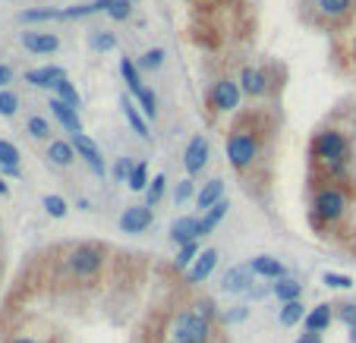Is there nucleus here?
Wrapping results in <instances>:
<instances>
[{
    "label": "nucleus",
    "mask_w": 356,
    "mask_h": 343,
    "mask_svg": "<svg viewBox=\"0 0 356 343\" xmlns=\"http://www.w3.org/2000/svg\"><path fill=\"white\" fill-rule=\"evenodd\" d=\"M151 227V208L149 205H130L120 214V230L124 234H145Z\"/></svg>",
    "instance_id": "9"
},
{
    "label": "nucleus",
    "mask_w": 356,
    "mask_h": 343,
    "mask_svg": "<svg viewBox=\"0 0 356 343\" xmlns=\"http://www.w3.org/2000/svg\"><path fill=\"white\" fill-rule=\"evenodd\" d=\"M67 268H69V274H76V277H95L98 271L104 268V249L92 246V243L76 246L73 252L67 255Z\"/></svg>",
    "instance_id": "4"
},
{
    "label": "nucleus",
    "mask_w": 356,
    "mask_h": 343,
    "mask_svg": "<svg viewBox=\"0 0 356 343\" xmlns=\"http://www.w3.org/2000/svg\"><path fill=\"white\" fill-rule=\"evenodd\" d=\"M89 44H92L95 51H114V48H117V38H114L110 32H104V28H101V32H92Z\"/></svg>",
    "instance_id": "33"
},
{
    "label": "nucleus",
    "mask_w": 356,
    "mask_h": 343,
    "mask_svg": "<svg viewBox=\"0 0 356 343\" xmlns=\"http://www.w3.org/2000/svg\"><path fill=\"white\" fill-rule=\"evenodd\" d=\"M139 104H142V110H145V117L149 120H155L158 117V98H155V91H149V89H142L139 91Z\"/></svg>",
    "instance_id": "35"
},
{
    "label": "nucleus",
    "mask_w": 356,
    "mask_h": 343,
    "mask_svg": "<svg viewBox=\"0 0 356 343\" xmlns=\"http://www.w3.org/2000/svg\"><path fill=\"white\" fill-rule=\"evenodd\" d=\"M249 271H253L255 277H265V281H281V277H287L284 261L274 258V255H255V258L249 261Z\"/></svg>",
    "instance_id": "12"
},
{
    "label": "nucleus",
    "mask_w": 356,
    "mask_h": 343,
    "mask_svg": "<svg viewBox=\"0 0 356 343\" xmlns=\"http://www.w3.org/2000/svg\"><path fill=\"white\" fill-rule=\"evenodd\" d=\"M350 343H356V324L350 328Z\"/></svg>",
    "instance_id": "50"
},
{
    "label": "nucleus",
    "mask_w": 356,
    "mask_h": 343,
    "mask_svg": "<svg viewBox=\"0 0 356 343\" xmlns=\"http://www.w3.org/2000/svg\"><path fill=\"white\" fill-rule=\"evenodd\" d=\"M167 337H171V343H208L212 340V322L202 318L199 312H180L171 322Z\"/></svg>",
    "instance_id": "2"
},
{
    "label": "nucleus",
    "mask_w": 356,
    "mask_h": 343,
    "mask_svg": "<svg viewBox=\"0 0 356 343\" xmlns=\"http://www.w3.org/2000/svg\"><path fill=\"white\" fill-rule=\"evenodd\" d=\"M0 167H19V151L7 139H0Z\"/></svg>",
    "instance_id": "30"
},
{
    "label": "nucleus",
    "mask_w": 356,
    "mask_h": 343,
    "mask_svg": "<svg viewBox=\"0 0 356 343\" xmlns=\"http://www.w3.org/2000/svg\"><path fill=\"white\" fill-rule=\"evenodd\" d=\"M51 110H54V117L60 120V123L67 126L73 136H79V132H83V123H79V114H76V107H69V104L60 101V98H51Z\"/></svg>",
    "instance_id": "18"
},
{
    "label": "nucleus",
    "mask_w": 356,
    "mask_h": 343,
    "mask_svg": "<svg viewBox=\"0 0 356 343\" xmlns=\"http://www.w3.org/2000/svg\"><path fill=\"white\" fill-rule=\"evenodd\" d=\"M253 271H249V265H233V268H227V274L221 277V290L230 296H249L253 293Z\"/></svg>",
    "instance_id": "7"
},
{
    "label": "nucleus",
    "mask_w": 356,
    "mask_h": 343,
    "mask_svg": "<svg viewBox=\"0 0 356 343\" xmlns=\"http://www.w3.org/2000/svg\"><path fill=\"white\" fill-rule=\"evenodd\" d=\"M130 0H110V7H108V16L110 19H117V22H124L126 16H130Z\"/></svg>",
    "instance_id": "40"
},
{
    "label": "nucleus",
    "mask_w": 356,
    "mask_h": 343,
    "mask_svg": "<svg viewBox=\"0 0 356 343\" xmlns=\"http://www.w3.org/2000/svg\"><path fill=\"white\" fill-rule=\"evenodd\" d=\"M196 258H199V246H196V243H189V246H180L177 258H173V268H177V271H183V268L189 271Z\"/></svg>",
    "instance_id": "27"
},
{
    "label": "nucleus",
    "mask_w": 356,
    "mask_h": 343,
    "mask_svg": "<svg viewBox=\"0 0 356 343\" xmlns=\"http://www.w3.org/2000/svg\"><path fill=\"white\" fill-rule=\"evenodd\" d=\"M315 7L328 19H344L350 13V7H353V0H315Z\"/></svg>",
    "instance_id": "24"
},
{
    "label": "nucleus",
    "mask_w": 356,
    "mask_h": 343,
    "mask_svg": "<svg viewBox=\"0 0 356 343\" xmlns=\"http://www.w3.org/2000/svg\"><path fill=\"white\" fill-rule=\"evenodd\" d=\"M312 211H315V220L334 224V220H341L344 211H347V193H344L341 186H322V189L315 193Z\"/></svg>",
    "instance_id": "3"
},
{
    "label": "nucleus",
    "mask_w": 356,
    "mask_h": 343,
    "mask_svg": "<svg viewBox=\"0 0 356 343\" xmlns=\"http://www.w3.org/2000/svg\"><path fill=\"white\" fill-rule=\"evenodd\" d=\"M164 186H167V179L158 173L155 179H151V186L145 189V199H149V208H155L158 202H161V195H164Z\"/></svg>",
    "instance_id": "32"
},
{
    "label": "nucleus",
    "mask_w": 356,
    "mask_h": 343,
    "mask_svg": "<svg viewBox=\"0 0 356 343\" xmlns=\"http://www.w3.org/2000/svg\"><path fill=\"white\" fill-rule=\"evenodd\" d=\"M240 82H233V79H218L212 85V95H208V104H212L218 114H230V110L240 107Z\"/></svg>",
    "instance_id": "6"
},
{
    "label": "nucleus",
    "mask_w": 356,
    "mask_h": 343,
    "mask_svg": "<svg viewBox=\"0 0 356 343\" xmlns=\"http://www.w3.org/2000/svg\"><path fill=\"white\" fill-rule=\"evenodd\" d=\"M161 63H164V51L161 48H151V51H145V54L139 57V67L142 69H158Z\"/></svg>",
    "instance_id": "37"
},
{
    "label": "nucleus",
    "mask_w": 356,
    "mask_h": 343,
    "mask_svg": "<svg viewBox=\"0 0 356 343\" xmlns=\"http://www.w3.org/2000/svg\"><path fill=\"white\" fill-rule=\"evenodd\" d=\"M120 73H124V79H126V85H130L133 95H139V91L145 89L142 79H139V67L130 60V57H124V60H120Z\"/></svg>",
    "instance_id": "26"
},
{
    "label": "nucleus",
    "mask_w": 356,
    "mask_h": 343,
    "mask_svg": "<svg viewBox=\"0 0 356 343\" xmlns=\"http://www.w3.org/2000/svg\"><path fill=\"white\" fill-rule=\"evenodd\" d=\"M69 145H73V151H76V155H79V158L85 161V164L92 167V170H95V173H101V177H104V161H101V148H98V145L92 142L89 136H85V132H79V136H73V142H69Z\"/></svg>",
    "instance_id": "10"
},
{
    "label": "nucleus",
    "mask_w": 356,
    "mask_h": 343,
    "mask_svg": "<svg viewBox=\"0 0 356 343\" xmlns=\"http://www.w3.org/2000/svg\"><path fill=\"white\" fill-rule=\"evenodd\" d=\"M221 199H224V179H208V183L202 186L199 193H196V202H199V208H202V211H208V208H214Z\"/></svg>",
    "instance_id": "20"
},
{
    "label": "nucleus",
    "mask_w": 356,
    "mask_h": 343,
    "mask_svg": "<svg viewBox=\"0 0 356 343\" xmlns=\"http://www.w3.org/2000/svg\"><path fill=\"white\" fill-rule=\"evenodd\" d=\"M337 318H341L347 328H353L356 324V302H344V306H337Z\"/></svg>",
    "instance_id": "42"
},
{
    "label": "nucleus",
    "mask_w": 356,
    "mask_h": 343,
    "mask_svg": "<svg viewBox=\"0 0 356 343\" xmlns=\"http://www.w3.org/2000/svg\"><path fill=\"white\" fill-rule=\"evenodd\" d=\"M22 22H48V19H60V10L54 7H42V10H22L19 13Z\"/></svg>",
    "instance_id": "28"
},
{
    "label": "nucleus",
    "mask_w": 356,
    "mask_h": 343,
    "mask_svg": "<svg viewBox=\"0 0 356 343\" xmlns=\"http://www.w3.org/2000/svg\"><path fill=\"white\" fill-rule=\"evenodd\" d=\"M54 91H57V98H60V101H67L69 107L79 110V91H76V85L69 82V79H60V82L54 85Z\"/></svg>",
    "instance_id": "29"
},
{
    "label": "nucleus",
    "mask_w": 356,
    "mask_h": 343,
    "mask_svg": "<svg viewBox=\"0 0 356 343\" xmlns=\"http://www.w3.org/2000/svg\"><path fill=\"white\" fill-rule=\"evenodd\" d=\"M133 161L130 158H117V164H114V179L117 183H130V173H133Z\"/></svg>",
    "instance_id": "41"
},
{
    "label": "nucleus",
    "mask_w": 356,
    "mask_h": 343,
    "mask_svg": "<svg viewBox=\"0 0 356 343\" xmlns=\"http://www.w3.org/2000/svg\"><path fill=\"white\" fill-rule=\"evenodd\" d=\"M130 189L133 193H145L149 189V167L145 164H136L130 173Z\"/></svg>",
    "instance_id": "31"
},
{
    "label": "nucleus",
    "mask_w": 356,
    "mask_h": 343,
    "mask_svg": "<svg viewBox=\"0 0 356 343\" xmlns=\"http://www.w3.org/2000/svg\"><path fill=\"white\" fill-rule=\"evenodd\" d=\"M322 283H325V287H331V290H350V287H353V277L334 274V271H325V274H322Z\"/></svg>",
    "instance_id": "34"
},
{
    "label": "nucleus",
    "mask_w": 356,
    "mask_h": 343,
    "mask_svg": "<svg viewBox=\"0 0 356 343\" xmlns=\"http://www.w3.org/2000/svg\"><path fill=\"white\" fill-rule=\"evenodd\" d=\"M60 79H67L60 67H38V69H28L26 73V82L35 85V89H54Z\"/></svg>",
    "instance_id": "17"
},
{
    "label": "nucleus",
    "mask_w": 356,
    "mask_h": 343,
    "mask_svg": "<svg viewBox=\"0 0 356 343\" xmlns=\"http://www.w3.org/2000/svg\"><path fill=\"white\" fill-rule=\"evenodd\" d=\"M271 296L278 302H296L303 296V283L296 277H281V281L271 283Z\"/></svg>",
    "instance_id": "19"
},
{
    "label": "nucleus",
    "mask_w": 356,
    "mask_h": 343,
    "mask_svg": "<svg viewBox=\"0 0 356 343\" xmlns=\"http://www.w3.org/2000/svg\"><path fill=\"white\" fill-rule=\"evenodd\" d=\"M199 240V218H177L171 224V243L173 246H189Z\"/></svg>",
    "instance_id": "15"
},
{
    "label": "nucleus",
    "mask_w": 356,
    "mask_h": 343,
    "mask_svg": "<svg viewBox=\"0 0 356 343\" xmlns=\"http://www.w3.org/2000/svg\"><path fill=\"white\" fill-rule=\"evenodd\" d=\"M312 155L319 164H325L331 173H341L344 164H347V155H350V142L344 132L337 130H322L315 136L312 142Z\"/></svg>",
    "instance_id": "1"
},
{
    "label": "nucleus",
    "mask_w": 356,
    "mask_h": 343,
    "mask_svg": "<svg viewBox=\"0 0 356 343\" xmlns=\"http://www.w3.org/2000/svg\"><path fill=\"white\" fill-rule=\"evenodd\" d=\"M243 318H246V309H243V306H240V309H237V312H230V315H227L224 322H243Z\"/></svg>",
    "instance_id": "46"
},
{
    "label": "nucleus",
    "mask_w": 356,
    "mask_h": 343,
    "mask_svg": "<svg viewBox=\"0 0 356 343\" xmlns=\"http://www.w3.org/2000/svg\"><path fill=\"white\" fill-rule=\"evenodd\" d=\"M22 48L32 54H54L60 48V38L51 32H22Z\"/></svg>",
    "instance_id": "14"
},
{
    "label": "nucleus",
    "mask_w": 356,
    "mask_h": 343,
    "mask_svg": "<svg viewBox=\"0 0 356 343\" xmlns=\"http://www.w3.org/2000/svg\"><path fill=\"white\" fill-rule=\"evenodd\" d=\"M28 136L32 139H51V123L44 117H32L28 120Z\"/></svg>",
    "instance_id": "38"
},
{
    "label": "nucleus",
    "mask_w": 356,
    "mask_h": 343,
    "mask_svg": "<svg viewBox=\"0 0 356 343\" xmlns=\"http://www.w3.org/2000/svg\"><path fill=\"white\" fill-rule=\"evenodd\" d=\"M13 343H38V340H32V337H16Z\"/></svg>",
    "instance_id": "49"
},
{
    "label": "nucleus",
    "mask_w": 356,
    "mask_h": 343,
    "mask_svg": "<svg viewBox=\"0 0 356 343\" xmlns=\"http://www.w3.org/2000/svg\"><path fill=\"white\" fill-rule=\"evenodd\" d=\"M7 193H10V186L3 183V177H0V195H7Z\"/></svg>",
    "instance_id": "48"
},
{
    "label": "nucleus",
    "mask_w": 356,
    "mask_h": 343,
    "mask_svg": "<svg viewBox=\"0 0 356 343\" xmlns=\"http://www.w3.org/2000/svg\"><path fill=\"white\" fill-rule=\"evenodd\" d=\"M73 158H76V151H73V145H69V142L54 139V142L48 145V161L54 167H69V164H73Z\"/></svg>",
    "instance_id": "22"
},
{
    "label": "nucleus",
    "mask_w": 356,
    "mask_h": 343,
    "mask_svg": "<svg viewBox=\"0 0 356 343\" xmlns=\"http://www.w3.org/2000/svg\"><path fill=\"white\" fill-rule=\"evenodd\" d=\"M296 343H322V337H319V334H303Z\"/></svg>",
    "instance_id": "47"
},
{
    "label": "nucleus",
    "mask_w": 356,
    "mask_h": 343,
    "mask_svg": "<svg viewBox=\"0 0 356 343\" xmlns=\"http://www.w3.org/2000/svg\"><path fill=\"white\" fill-rule=\"evenodd\" d=\"M124 114H126V123L133 126V132H136L139 139H149V126H145V120L139 117V110L136 104L130 101V98H124Z\"/></svg>",
    "instance_id": "25"
},
{
    "label": "nucleus",
    "mask_w": 356,
    "mask_h": 343,
    "mask_svg": "<svg viewBox=\"0 0 356 343\" xmlns=\"http://www.w3.org/2000/svg\"><path fill=\"white\" fill-rule=\"evenodd\" d=\"M255 158H259V142H255V136H249V132H233V136L227 139V161H230L237 170L253 167Z\"/></svg>",
    "instance_id": "5"
},
{
    "label": "nucleus",
    "mask_w": 356,
    "mask_h": 343,
    "mask_svg": "<svg viewBox=\"0 0 356 343\" xmlns=\"http://www.w3.org/2000/svg\"><path fill=\"white\" fill-rule=\"evenodd\" d=\"M189 195H192V179H180V183H177V193H173V202H177V205H183Z\"/></svg>",
    "instance_id": "43"
},
{
    "label": "nucleus",
    "mask_w": 356,
    "mask_h": 343,
    "mask_svg": "<svg viewBox=\"0 0 356 343\" xmlns=\"http://www.w3.org/2000/svg\"><path fill=\"white\" fill-rule=\"evenodd\" d=\"M218 268V249H202L199 258L192 261V268L186 271V281L189 283H202L212 277V271Z\"/></svg>",
    "instance_id": "13"
},
{
    "label": "nucleus",
    "mask_w": 356,
    "mask_h": 343,
    "mask_svg": "<svg viewBox=\"0 0 356 343\" xmlns=\"http://www.w3.org/2000/svg\"><path fill=\"white\" fill-rule=\"evenodd\" d=\"M44 211L51 214V218H67V202L60 199V195H44Z\"/></svg>",
    "instance_id": "36"
},
{
    "label": "nucleus",
    "mask_w": 356,
    "mask_h": 343,
    "mask_svg": "<svg viewBox=\"0 0 356 343\" xmlns=\"http://www.w3.org/2000/svg\"><path fill=\"white\" fill-rule=\"evenodd\" d=\"M337 306H328V302H322V306H315V309H309L306 322H303V331L306 334H322V331L331 328V322L337 318Z\"/></svg>",
    "instance_id": "11"
},
{
    "label": "nucleus",
    "mask_w": 356,
    "mask_h": 343,
    "mask_svg": "<svg viewBox=\"0 0 356 343\" xmlns=\"http://www.w3.org/2000/svg\"><path fill=\"white\" fill-rule=\"evenodd\" d=\"M306 306H303V299L296 302H284L281 312H278V322H281V328H296V324L306 322Z\"/></svg>",
    "instance_id": "21"
},
{
    "label": "nucleus",
    "mask_w": 356,
    "mask_h": 343,
    "mask_svg": "<svg viewBox=\"0 0 356 343\" xmlns=\"http://www.w3.org/2000/svg\"><path fill=\"white\" fill-rule=\"evenodd\" d=\"M16 110H19V98L13 95V91H0V114H3V117H13Z\"/></svg>",
    "instance_id": "39"
},
{
    "label": "nucleus",
    "mask_w": 356,
    "mask_h": 343,
    "mask_svg": "<svg viewBox=\"0 0 356 343\" xmlns=\"http://www.w3.org/2000/svg\"><path fill=\"white\" fill-rule=\"evenodd\" d=\"M227 208H230V205H227V202H224V199H221V202H218V205H214V208H208V211H205V214H202V220H199V236H208V234H212L214 227H218V224H221V220H224Z\"/></svg>",
    "instance_id": "23"
},
{
    "label": "nucleus",
    "mask_w": 356,
    "mask_h": 343,
    "mask_svg": "<svg viewBox=\"0 0 356 343\" xmlns=\"http://www.w3.org/2000/svg\"><path fill=\"white\" fill-rule=\"evenodd\" d=\"M196 312H199L202 318H208V322H212V318H214V306H212V299H202L199 306H196Z\"/></svg>",
    "instance_id": "44"
},
{
    "label": "nucleus",
    "mask_w": 356,
    "mask_h": 343,
    "mask_svg": "<svg viewBox=\"0 0 356 343\" xmlns=\"http://www.w3.org/2000/svg\"><path fill=\"white\" fill-rule=\"evenodd\" d=\"M268 76L262 73V69H255V67H246L240 73V91L243 95H249V98H262L268 91Z\"/></svg>",
    "instance_id": "16"
},
{
    "label": "nucleus",
    "mask_w": 356,
    "mask_h": 343,
    "mask_svg": "<svg viewBox=\"0 0 356 343\" xmlns=\"http://www.w3.org/2000/svg\"><path fill=\"white\" fill-rule=\"evenodd\" d=\"M10 79H13V69H10L7 63H0V91L10 85Z\"/></svg>",
    "instance_id": "45"
},
{
    "label": "nucleus",
    "mask_w": 356,
    "mask_h": 343,
    "mask_svg": "<svg viewBox=\"0 0 356 343\" xmlns=\"http://www.w3.org/2000/svg\"><path fill=\"white\" fill-rule=\"evenodd\" d=\"M208 164V142L205 136H192L189 145H186L183 151V167L189 177H196V173H202V167Z\"/></svg>",
    "instance_id": "8"
}]
</instances>
